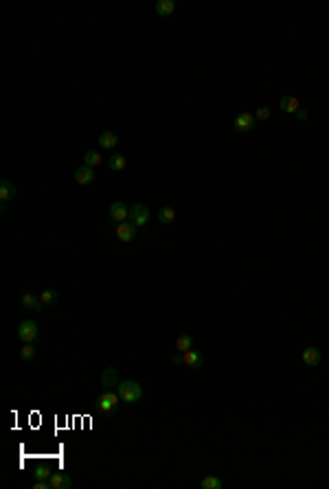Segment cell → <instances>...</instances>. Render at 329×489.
Segmentation results:
<instances>
[{
  "instance_id": "obj_4",
  "label": "cell",
  "mask_w": 329,
  "mask_h": 489,
  "mask_svg": "<svg viewBox=\"0 0 329 489\" xmlns=\"http://www.w3.org/2000/svg\"><path fill=\"white\" fill-rule=\"evenodd\" d=\"M118 399H121V397H118L116 393H112V391H103L99 397H97V408H99L101 413H110V410H112L114 406L118 404Z\"/></svg>"
},
{
  "instance_id": "obj_22",
  "label": "cell",
  "mask_w": 329,
  "mask_h": 489,
  "mask_svg": "<svg viewBox=\"0 0 329 489\" xmlns=\"http://www.w3.org/2000/svg\"><path fill=\"white\" fill-rule=\"evenodd\" d=\"M158 220H160L162 224H171V222L175 220V211L171 207H162L160 211H158Z\"/></svg>"
},
{
  "instance_id": "obj_17",
  "label": "cell",
  "mask_w": 329,
  "mask_h": 489,
  "mask_svg": "<svg viewBox=\"0 0 329 489\" xmlns=\"http://www.w3.org/2000/svg\"><path fill=\"white\" fill-rule=\"evenodd\" d=\"M125 165H127V158L123 154H112L108 158V167L112 169V171H123V169H125Z\"/></svg>"
},
{
  "instance_id": "obj_3",
  "label": "cell",
  "mask_w": 329,
  "mask_h": 489,
  "mask_svg": "<svg viewBox=\"0 0 329 489\" xmlns=\"http://www.w3.org/2000/svg\"><path fill=\"white\" fill-rule=\"evenodd\" d=\"M130 222L136 226V228L145 226L149 222V208L145 207V204H134V207L130 208Z\"/></svg>"
},
{
  "instance_id": "obj_2",
  "label": "cell",
  "mask_w": 329,
  "mask_h": 489,
  "mask_svg": "<svg viewBox=\"0 0 329 489\" xmlns=\"http://www.w3.org/2000/svg\"><path fill=\"white\" fill-rule=\"evenodd\" d=\"M39 336V327L35 320H22L20 327H18V338L22 340V342H35Z\"/></svg>"
},
{
  "instance_id": "obj_27",
  "label": "cell",
  "mask_w": 329,
  "mask_h": 489,
  "mask_svg": "<svg viewBox=\"0 0 329 489\" xmlns=\"http://www.w3.org/2000/svg\"><path fill=\"white\" fill-rule=\"evenodd\" d=\"M171 362H174V364H184V353H174V356H171Z\"/></svg>"
},
{
  "instance_id": "obj_6",
  "label": "cell",
  "mask_w": 329,
  "mask_h": 489,
  "mask_svg": "<svg viewBox=\"0 0 329 489\" xmlns=\"http://www.w3.org/2000/svg\"><path fill=\"white\" fill-rule=\"evenodd\" d=\"M116 237H118V242H132L134 239V235H136V226L132 224V222H118L116 224Z\"/></svg>"
},
{
  "instance_id": "obj_14",
  "label": "cell",
  "mask_w": 329,
  "mask_h": 489,
  "mask_svg": "<svg viewBox=\"0 0 329 489\" xmlns=\"http://www.w3.org/2000/svg\"><path fill=\"white\" fill-rule=\"evenodd\" d=\"M99 145H101V150H114V147L118 145V136L114 132H101Z\"/></svg>"
},
{
  "instance_id": "obj_20",
  "label": "cell",
  "mask_w": 329,
  "mask_h": 489,
  "mask_svg": "<svg viewBox=\"0 0 329 489\" xmlns=\"http://www.w3.org/2000/svg\"><path fill=\"white\" fill-rule=\"evenodd\" d=\"M200 487H202V489H222L224 483L217 478V476H206V478H202Z\"/></svg>"
},
{
  "instance_id": "obj_29",
  "label": "cell",
  "mask_w": 329,
  "mask_h": 489,
  "mask_svg": "<svg viewBox=\"0 0 329 489\" xmlns=\"http://www.w3.org/2000/svg\"><path fill=\"white\" fill-rule=\"evenodd\" d=\"M296 119L298 121H307V110H301V108H298V110H296Z\"/></svg>"
},
{
  "instance_id": "obj_23",
  "label": "cell",
  "mask_w": 329,
  "mask_h": 489,
  "mask_svg": "<svg viewBox=\"0 0 329 489\" xmlns=\"http://www.w3.org/2000/svg\"><path fill=\"white\" fill-rule=\"evenodd\" d=\"M39 299H42L44 305H55L57 299H59V292L57 290H44L42 294H39Z\"/></svg>"
},
{
  "instance_id": "obj_25",
  "label": "cell",
  "mask_w": 329,
  "mask_h": 489,
  "mask_svg": "<svg viewBox=\"0 0 329 489\" xmlns=\"http://www.w3.org/2000/svg\"><path fill=\"white\" fill-rule=\"evenodd\" d=\"M270 114H272V110L268 106H259L257 112H254V119H257V121H268V119H270Z\"/></svg>"
},
{
  "instance_id": "obj_16",
  "label": "cell",
  "mask_w": 329,
  "mask_h": 489,
  "mask_svg": "<svg viewBox=\"0 0 329 489\" xmlns=\"http://www.w3.org/2000/svg\"><path fill=\"white\" fill-rule=\"evenodd\" d=\"M202 362H204V357H202V353L197 351H184V364L189 366V369H197V366H202Z\"/></svg>"
},
{
  "instance_id": "obj_24",
  "label": "cell",
  "mask_w": 329,
  "mask_h": 489,
  "mask_svg": "<svg viewBox=\"0 0 329 489\" xmlns=\"http://www.w3.org/2000/svg\"><path fill=\"white\" fill-rule=\"evenodd\" d=\"M20 357H22L24 362L33 360V357H35V347H33V342H24V347L20 349Z\"/></svg>"
},
{
  "instance_id": "obj_11",
  "label": "cell",
  "mask_w": 329,
  "mask_h": 489,
  "mask_svg": "<svg viewBox=\"0 0 329 489\" xmlns=\"http://www.w3.org/2000/svg\"><path fill=\"white\" fill-rule=\"evenodd\" d=\"M51 489H70L73 487V480L68 478L66 474H61V471H57V474H51Z\"/></svg>"
},
{
  "instance_id": "obj_15",
  "label": "cell",
  "mask_w": 329,
  "mask_h": 489,
  "mask_svg": "<svg viewBox=\"0 0 329 489\" xmlns=\"http://www.w3.org/2000/svg\"><path fill=\"white\" fill-rule=\"evenodd\" d=\"M303 362L307 366H316L320 362V351L316 347H305L303 349Z\"/></svg>"
},
{
  "instance_id": "obj_21",
  "label": "cell",
  "mask_w": 329,
  "mask_h": 489,
  "mask_svg": "<svg viewBox=\"0 0 329 489\" xmlns=\"http://www.w3.org/2000/svg\"><path fill=\"white\" fill-rule=\"evenodd\" d=\"M83 165H88V167H97V165H101V154L95 150L86 151L83 154Z\"/></svg>"
},
{
  "instance_id": "obj_19",
  "label": "cell",
  "mask_w": 329,
  "mask_h": 489,
  "mask_svg": "<svg viewBox=\"0 0 329 489\" xmlns=\"http://www.w3.org/2000/svg\"><path fill=\"white\" fill-rule=\"evenodd\" d=\"M193 347V338L189 334H182L178 340H175V349H178L180 353H184V351H189V349Z\"/></svg>"
},
{
  "instance_id": "obj_9",
  "label": "cell",
  "mask_w": 329,
  "mask_h": 489,
  "mask_svg": "<svg viewBox=\"0 0 329 489\" xmlns=\"http://www.w3.org/2000/svg\"><path fill=\"white\" fill-rule=\"evenodd\" d=\"M101 386H105V391H112V388L118 386V375L114 366H108V369L101 373Z\"/></svg>"
},
{
  "instance_id": "obj_5",
  "label": "cell",
  "mask_w": 329,
  "mask_h": 489,
  "mask_svg": "<svg viewBox=\"0 0 329 489\" xmlns=\"http://www.w3.org/2000/svg\"><path fill=\"white\" fill-rule=\"evenodd\" d=\"M235 130L237 132H250V130L257 125V119H254V114H250V112H241V114L235 116Z\"/></svg>"
},
{
  "instance_id": "obj_12",
  "label": "cell",
  "mask_w": 329,
  "mask_h": 489,
  "mask_svg": "<svg viewBox=\"0 0 329 489\" xmlns=\"http://www.w3.org/2000/svg\"><path fill=\"white\" fill-rule=\"evenodd\" d=\"M16 193H18L16 185H13L11 180H7V178H4V180L0 182V200H2V202H9V200L16 198Z\"/></svg>"
},
{
  "instance_id": "obj_10",
  "label": "cell",
  "mask_w": 329,
  "mask_h": 489,
  "mask_svg": "<svg viewBox=\"0 0 329 489\" xmlns=\"http://www.w3.org/2000/svg\"><path fill=\"white\" fill-rule=\"evenodd\" d=\"M110 217H112L114 222H125L127 217H130V208L125 207L123 202H112L110 204Z\"/></svg>"
},
{
  "instance_id": "obj_8",
  "label": "cell",
  "mask_w": 329,
  "mask_h": 489,
  "mask_svg": "<svg viewBox=\"0 0 329 489\" xmlns=\"http://www.w3.org/2000/svg\"><path fill=\"white\" fill-rule=\"evenodd\" d=\"M75 180H77V185H90L95 180V169L88 167V165H79L75 169Z\"/></svg>"
},
{
  "instance_id": "obj_18",
  "label": "cell",
  "mask_w": 329,
  "mask_h": 489,
  "mask_svg": "<svg viewBox=\"0 0 329 489\" xmlns=\"http://www.w3.org/2000/svg\"><path fill=\"white\" fill-rule=\"evenodd\" d=\"M279 108L283 112H290V114H296V110H298V99L296 97H283L279 101Z\"/></svg>"
},
{
  "instance_id": "obj_28",
  "label": "cell",
  "mask_w": 329,
  "mask_h": 489,
  "mask_svg": "<svg viewBox=\"0 0 329 489\" xmlns=\"http://www.w3.org/2000/svg\"><path fill=\"white\" fill-rule=\"evenodd\" d=\"M33 487L35 489H51V480H38Z\"/></svg>"
},
{
  "instance_id": "obj_13",
  "label": "cell",
  "mask_w": 329,
  "mask_h": 489,
  "mask_svg": "<svg viewBox=\"0 0 329 489\" xmlns=\"http://www.w3.org/2000/svg\"><path fill=\"white\" fill-rule=\"evenodd\" d=\"M154 11H156L160 18H167V16H171L175 11V2L174 0H158L156 7H154Z\"/></svg>"
},
{
  "instance_id": "obj_26",
  "label": "cell",
  "mask_w": 329,
  "mask_h": 489,
  "mask_svg": "<svg viewBox=\"0 0 329 489\" xmlns=\"http://www.w3.org/2000/svg\"><path fill=\"white\" fill-rule=\"evenodd\" d=\"M51 474H53L51 470H46V467H39V470L35 471V478H38V480H48V478H51Z\"/></svg>"
},
{
  "instance_id": "obj_1",
  "label": "cell",
  "mask_w": 329,
  "mask_h": 489,
  "mask_svg": "<svg viewBox=\"0 0 329 489\" xmlns=\"http://www.w3.org/2000/svg\"><path fill=\"white\" fill-rule=\"evenodd\" d=\"M116 391H118L121 401H125V404H136V401H140V397H143V388H140V384L134 382V379H123V382H118Z\"/></svg>"
},
{
  "instance_id": "obj_7",
  "label": "cell",
  "mask_w": 329,
  "mask_h": 489,
  "mask_svg": "<svg viewBox=\"0 0 329 489\" xmlns=\"http://www.w3.org/2000/svg\"><path fill=\"white\" fill-rule=\"evenodd\" d=\"M20 303H22V307H24V309H33V312H42V309H44L42 299H39V296H35L33 292H26V294H22Z\"/></svg>"
}]
</instances>
